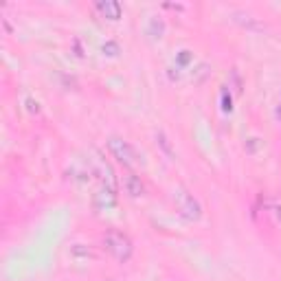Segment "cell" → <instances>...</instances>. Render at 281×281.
I'll list each match as a JSON object with an SVG mask.
<instances>
[{
	"mask_svg": "<svg viewBox=\"0 0 281 281\" xmlns=\"http://www.w3.org/2000/svg\"><path fill=\"white\" fill-rule=\"evenodd\" d=\"M104 248L110 253L119 264H125V261H130V257L134 253V244L130 240L125 233L121 231H108L104 235Z\"/></svg>",
	"mask_w": 281,
	"mask_h": 281,
	"instance_id": "6da1fadb",
	"label": "cell"
},
{
	"mask_svg": "<svg viewBox=\"0 0 281 281\" xmlns=\"http://www.w3.org/2000/svg\"><path fill=\"white\" fill-rule=\"evenodd\" d=\"M108 147H110L112 156H115L119 163L125 165V167H136L141 163V154L136 152V147L130 141H123V139L112 136V139L108 141Z\"/></svg>",
	"mask_w": 281,
	"mask_h": 281,
	"instance_id": "7a4b0ae2",
	"label": "cell"
},
{
	"mask_svg": "<svg viewBox=\"0 0 281 281\" xmlns=\"http://www.w3.org/2000/svg\"><path fill=\"white\" fill-rule=\"evenodd\" d=\"M176 202H178V209H180V213L187 220H200L202 207H200V202L194 198V194H189L187 189L180 187V189L176 191Z\"/></svg>",
	"mask_w": 281,
	"mask_h": 281,
	"instance_id": "3957f363",
	"label": "cell"
},
{
	"mask_svg": "<svg viewBox=\"0 0 281 281\" xmlns=\"http://www.w3.org/2000/svg\"><path fill=\"white\" fill-rule=\"evenodd\" d=\"M95 205H97L99 209H115L117 207V194L112 187H108V184H104L97 194H95Z\"/></svg>",
	"mask_w": 281,
	"mask_h": 281,
	"instance_id": "277c9868",
	"label": "cell"
},
{
	"mask_svg": "<svg viewBox=\"0 0 281 281\" xmlns=\"http://www.w3.org/2000/svg\"><path fill=\"white\" fill-rule=\"evenodd\" d=\"M123 187H125V194H128L130 198H139V196H143V191H145V184H143V180L134 174V171L123 176Z\"/></svg>",
	"mask_w": 281,
	"mask_h": 281,
	"instance_id": "5b68a950",
	"label": "cell"
},
{
	"mask_svg": "<svg viewBox=\"0 0 281 281\" xmlns=\"http://www.w3.org/2000/svg\"><path fill=\"white\" fill-rule=\"evenodd\" d=\"M97 9L108 18V20H119V18H121V5H119L117 0H104V3H97Z\"/></svg>",
	"mask_w": 281,
	"mask_h": 281,
	"instance_id": "8992f818",
	"label": "cell"
},
{
	"mask_svg": "<svg viewBox=\"0 0 281 281\" xmlns=\"http://www.w3.org/2000/svg\"><path fill=\"white\" fill-rule=\"evenodd\" d=\"M147 33L152 35V38H160V35L165 33V22L160 20L158 16H152L147 22Z\"/></svg>",
	"mask_w": 281,
	"mask_h": 281,
	"instance_id": "52a82bcc",
	"label": "cell"
},
{
	"mask_svg": "<svg viewBox=\"0 0 281 281\" xmlns=\"http://www.w3.org/2000/svg\"><path fill=\"white\" fill-rule=\"evenodd\" d=\"M176 62H178V66H187V64L191 62V53L189 51H180V53H178Z\"/></svg>",
	"mask_w": 281,
	"mask_h": 281,
	"instance_id": "ba28073f",
	"label": "cell"
},
{
	"mask_svg": "<svg viewBox=\"0 0 281 281\" xmlns=\"http://www.w3.org/2000/svg\"><path fill=\"white\" fill-rule=\"evenodd\" d=\"M104 53H108V55H117V53H119V44H117V42H106V44H104Z\"/></svg>",
	"mask_w": 281,
	"mask_h": 281,
	"instance_id": "9c48e42d",
	"label": "cell"
},
{
	"mask_svg": "<svg viewBox=\"0 0 281 281\" xmlns=\"http://www.w3.org/2000/svg\"><path fill=\"white\" fill-rule=\"evenodd\" d=\"M158 141H160V145L165 147V152L171 156V147H169V143H167V139H165V134H163V132H158Z\"/></svg>",
	"mask_w": 281,
	"mask_h": 281,
	"instance_id": "30bf717a",
	"label": "cell"
},
{
	"mask_svg": "<svg viewBox=\"0 0 281 281\" xmlns=\"http://www.w3.org/2000/svg\"><path fill=\"white\" fill-rule=\"evenodd\" d=\"M274 215H277V222L281 224V207H274Z\"/></svg>",
	"mask_w": 281,
	"mask_h": 281,
	"instance_id": "8fae6325",
	"label": "cell"
},
{
	"mask_svg": "<svg viewBox=\"0 0 281 281\" xmlns=\"http://www.w3.org/2000/svg\"><path fill=\"white\" fill-rule=\"evenodd\" d=\"M106 281H110V279H106Z\"/></svg>",
	"mask_w": 281,
	"mask_h": 281,
	"instance_id": "7c38bea8",
	"label": "cell"
}]
</instances>
